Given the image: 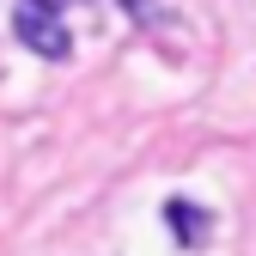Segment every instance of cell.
Instances as JSON below:
<instances>
[{
  "label": "cell",
  "instance_id": "6da1fadb",
  "mask_svg": "<svg viewBox=\"0 0 256 256\" xmlns=\"http://www.w3.org/2000/svg\"><path fill=\"white\" fill-rule=\"evenodd\" d=\"M18 37H24V49H37L43 61H68V24H61V12H55V0H24L18 6Z\"/></svg>",
  "mask_w": 256,
  "mask_h": 256
},
{
  "label": "cell",
  "instance_id": "7a4b0ae2",
  "mask_svg": "<svg viewBox=\"0 0 256 256\" xmlns=\"http://www.w3.org/2000/svg\"><path fill=\"white\" fill-rule=\"evenodd\" d=\"M165 220H171V232H177V244H183V250L208 244V214H202V208H189V202H171V208H165Z\"/></svg>",
  "mask_w": 256,
  "mask_h": 256
},
{
  "label": "cell",
  "instance_id": "3957f363",
  "mask_svg": "<svg viewBox=\"0 0 256 256\" xmlns=\"http://www.w3.org/2000/svg\"><path fill=\"white\" fill-rule=\"evenodd\" d=\"M55 6H61V0H55Z\"/></svg>",
  "mask_w": 256,
  "mask_h": 256
}]
</instances>
